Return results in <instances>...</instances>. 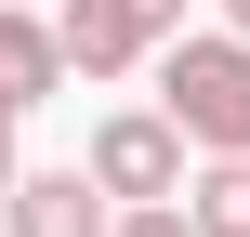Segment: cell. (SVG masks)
Returning a JSON list of instances; mask_svg holds the SVG:
<instances>
[{
  "label": "cell",
  "instance_id": "6",
  "mask_svg": "<svg viewBox=\"0 0 250 237\" xmlns=\"http://www.w3.org/2000/svg\"><path fill=\"white\" fill-rule=\"evenodd\" d=\"M185 224L198 237H250V158H211V172L185 185Z\"/></svg>",
  "mask_w": 250,
  "mask_h": 237
},
{
  "label": "cell",
  "instance_id": "7",
  "mask_svg": "<svg viewBox=\"0 0 250 237\" xmlns=\"http://www.w3.org/2000/svg\"><path fill=\"white\" fill-rule=\"evenodd\" d=\"M105 237H198V224H185V198H119Z\"/></svg>",
  "mask_w": 250,
  "mask_h": 237
},
{
  "label": "cell",
  "instance_id": "5",
  "mask_svg": "<svg viewBox=\"0 0 250 237\" xmlns=\"http://www.w3.org/2000/svg\"><path fill=\"white\" fill-rule=\"evenodd\" d=\"M53 92H66L53 13H40V0H0V119H26V106H53Z\"/></svg>",
  "mask_w": 250,
  "mask_h": 237
},
{
  "label": "cell",
  "instance_id": "2",
  "mask_svg": "<svg viewBox=\"0 0 250 237\" xmlns=\"http://www.w3.org/2000/svg\"><path fill=\"white\" fill-rule=\"evenodd\" d=\"M79 172H92L105 198H185V132H171L158 106H119V119H92Z\"/></svg>",
  "mask_w": 250,
  "mask_h": 237
},
{
  "label": "cell",
  "instance_id": "10",
  "mask_svg": "<svg viewBox=\"0 0 250 237\" xmlns=\"http://www.w3.org/2000/svg\"><path fill=\"white\" fill-rule=\"evenodd\" d=\"M40 13H53V0H40Z\"/></svg>",
  "mask_w": 250,
  "mask_h": 237
},
{
  "label": "cell",
  "instance_id": "4",
  "mask_svg": "<svg viewBox=\"0 0 250 237\" xmlns=\"http://www.w3.org/2000/svg\"><path fill=\"white\" fill-rule=\"evenodd\" d=\"M53 40H66V79H132L158 40L132 26V0H53Z\"/></svg>",
  "mask_w": 250,
  "mask_h": 237
},
{
  "label": "cell",
  "instance_id": "1",
  "mask_svg": "<svg viewBox=\"0 0 250 237\" xmlns=\"http://www.w3.org/2000/svg\"><path fill=\"white\" fill-rule=\"evenodd\" d=\"M158 119L198 158H250V40L237 26H171L158 40Z\"/></svg>",
  "mask_w": 250,
  "mask_h": 237
},
{
  "label": "cell",
  "instance_id": "3",
  "mask_svg": "<svg viewBox=\"0 0 250 237\" xmlns=\"http://www.w3.org/2000/svg\"><path fill=\"white\" fill-rule=\"evenodd\" d=\"M105 224H119V198L92 172H13L0 185V237H105Z\"/></svg>",
  "mask_w": 250,
  "mask_h": 237
},
{
  "label": "cell",
  "instance_id": "8",
  "mask_svg": "<svg viewBox=\"0 0 250 237\" xmlns=\"http://www.w3.org/2000/svg\"><path fill=\"white\" fill-rule=\"evenodd\" d=\"M132 26H145V40H171V26H185V0H132Z\"/></svg>",
  "mask_w": 250,
  "mask_h": 237
},
{
  "label": "cell",
  "instance_id": "9",
  "mask_svg": "<svg viewBox=\"0 0 250 237\" xmlns=\"http://www.w3.org/2000/svg\"><path fill=\"white\" fill-rule=\"evenodd\" d=\"M13 172H26V158H13V119H0V185H13Z\"/></svg>",
  "mask_w": 250,
  "mask_h": 237
}]
</instances>
